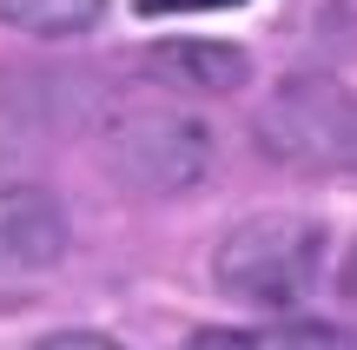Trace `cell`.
Masks as SVG:
<instances>
[{
    "mask_svg": "<svg viewBox=\"0 0 357 350\" xmlns=\"http://www.w3.org/2000/svg\"><path fill=\"white\" fill-rule=\"evenodd\" d=\"M324 258H331V238L318 218L265 212V218H245L218 245V285L245 304H265V311H298L318 291Z\"/></svg>",
    "mask_w": 357,
    "mask_h": 350,
    "instance_id": "1",
    "label": "cell"
},
{
    "mask_svg": "<svg viewBox=\"0 0 357 350\" xmlns=\"http://www.w3.org/2000/svg\"><path fill=\"white\" fill-rule=\"evenodd\" d=\"M159 73L185 79L199 93H231V86H245L252 60L238 47H225V40H166L159 47Z\"/></svg>",
    "mask_w": 357,
    "mask_h": 350,
    "instance_id": "5",
    "label": "cell"
},
{
    "mask_svg": "<svg viewBox=\"0 0 357 350\" xmlns=\"http://www.w3.org/2000/svg\"><path fill=\"white\" fill-rule=\"evenodd\" d=\"M106 13V0H0V26L33 40H73Z\"/></svg>",
    "mask_w": 357,
    "mask_h": 350,
    "instance_id": "6",
    "label": "cell"
},
{
    "mask_svg": "<svg viewBox=\"0 0 357 350\" xmlns=\"http://www.w3.org/2000/svg\"><path fill=\"white\" fill-rule=\"evenodd\" d=\"M119 172L139 179L146 192H178L205 172V132L199 119H178V113H153V119H132L119 132Z\"/></svg>",
    "mask_w": 357,
    "mask_h": 350,
    "instance_id": "3",
    "label": "cell"
},
{
    "mask_svg": "<svg viewBox=\"0 0 357 350\" xmlns=\"http://www.w3.org/2000/svg\"><path fill=\"white\" fill-rule=\"evenodd\" d=\"M33 350H119V344L100 337V331H53V337H40Z\"/></svg>",
    "mask_w": 357,
    "mask_h": 350,
    "instance_id": "8",
    "label": "cell"
},
{
    "mask_svg": "<svg viewBox=\"0 0 357 350\" xmlns=\"http://www.w3.org/2000/svg\"><path fill=\"white\" fill-rule=\"evenodd\" d=\"M258 145L298 172H357V93L337 79H284L258 106Z\"/></svg>",
    "mask_w": 357,
    "mask_h": 350,
    "instance_id": "2",
    "label": "cell"
},
{
    "mask_svg": "<svg viewBox=\"0 0 357 350\" xmlns=\"http://www.w3.org/2000/svg\"><path fill=\"white\" fill-rule=\"evenodd\" d=\"M185 350H357V331L291 317V324H265V331H199Z\"/></svg>",
    "mask_w": 357,
    "mask_h": 350,
    "instance_id": "4",
    "label": "cell"
},
{
    "mask_svg": "<svg viewBox=\"0 0 357 350\" xmlns=\"http://www.w3.org/2000/svg\"><path fill=\"white\" fill-rule=\"evenodd\" d=\"M252 0H139V13H231Z\"/></svg>",
    "mask_w": 357,
    "mask_h": 350,
    "instance_id": "7",
    "label": "cell"
}]
</instances>
